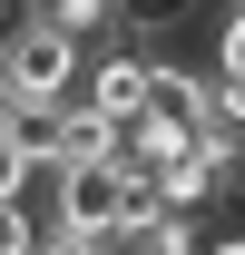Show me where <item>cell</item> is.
I'll return each mask as SVG.
<instances>
[{"mask_svg": "<svg viewBox=\"0 0 245 255\" xmlns=\"http://www.w3.org/2000/svg\"><path fill=\"white\" fill-rule=\"evenodd\" d=\"M89 59L98 39L59 30V20H10L0 30V98H20V108H79V89H89Z\"/></svg>", "mask_w": 245, "mask_h": 255, "instance_id": "1", "label": "cell"}, {"mask_svg": "<svg viewBox=\"0 0 245 255\" xmlns=\"http://www.w3.org/2000/svg\"><path fill=\"white\" fill-rule=\"evenodd\" d=\"M49 177V167H39ZM147 206V177L137 167H118V157H89V167H59L49 177V226H69V236H127V216Z\"/></svg>", "mask_w": 245, "mask_h": 255, "instance_id": "2", "label": "cell"}, {"mask_svg": "<svg viewBox=\"0 0 245 255\" xmlns=\"http://www.w3.org/2000/svg\"><path fill=\"white\" fill-rule=\"evenodd\" d=\"M147 79H157V59L137 49V39H98V59H89V89H79V98H89V108H98L108 128H127L137 108H147Z\"/></svg>", "mask_w": 245, "mask_h": 255, "instance_id": "3", "label": "cell"}, {"mask_svg": "<svg viewBox=\"0 0 245 255\" xmlns=\"http://www.w3.org/2000/svg\"><path fill=\"white\" fill-rule=\"evenodd\" d=\"M196 236H206V226H177V216L147 196V206L127 216V236H108V255H196Z\"/></svg>", "mask_w": 245, "mask_h": 255, "instance_id": "4", "label": "cell"}, {"mask_svg": "<svg viewBox=\"0 0 245 255\" xmlns=\"http://www.w3.org/2000/svg\"><path fill=\"white\" fill-rule=\"evenodd\" d=\"M196 20V0H118V39H167Z\"/></svg>", "mask_w": 245, "mask_h": 255, "instance_id": "5", "label": "cell"}, {"mask_svg": "<svg viewBox=\"0 0 245 255\" xmlns=\"http://www.w3.org/2000/svg\"><path fill=\"white\" fill-rule=\"evenodd\" d=\"M30 20H59V30L98 39V30H118V0H30Z\"/></svg>", "mask_w": 245, "mask_h": 255, "instance_id": "6", "label": "cell"}, {"mask_svg": "<svg viewBox=\"0 0 245 255\" xmlns=\"http://www.w3.org/2000/svg\"><path fill=\"white\" fill-rule=\"evenodd\" d=\"M39 206H0V255H39Z\"/></svg>", "mask_w": 245, "mask_h": 255, "instance_id": "7", "label": "cell"}, {"mask_svg": "<svg viewBox=\"0 0 245 255\" xmlns=\"http://www.w3.org/2000/svg\"><path fill=\"white\" fill-rule=\"evenodd\" d=\"M216 79H245V10L216 20Z\"/></svg>", "mask_w": 245, "mask_h": 255, "instance_id": "8", "label": "cell"}, {"mask_svg": "<svg viewBox=\"0 0 245 255\" xmlns=\"http://www.w3.org/2000/svg\"><path fill=\"white\" fill-rule=\"evenodd\" d=\"M39 255H108V246H98V236H69V226H49V236H39Z\"/></svg>", "mask_w": 245, "mask_h": 255, "instance_id": "9", "label": "cell"}, {"mask_svg": "<svg viewBox=\"0 0 245 255\" xmlns=\"http://www.w3.org/2000/svg\"><path fill=\"white\" fill-rule=\"evenodd\" d=\"M196 255H245V226H216V236H196Z\"/></svg>", "mask_w": 245, "mask_h": 255, "instance_id": "10", "label": "cell"}, {"mask_svg": "<svg viewBox=\"0 0 245 255\" xmlns=\"http://www.w3.org/2000/svg\"><path fill=\"white\" fill-rule=\"evenodd\" d=\"M236 10H245V0H236Z\"/></svg>", "mask_w": 245, "mask_h": 255, "instance_id": "11", "label": "cell"}]
</instances>
